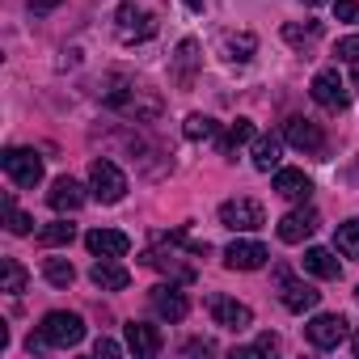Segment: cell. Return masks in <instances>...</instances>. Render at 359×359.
<instances>
[{"label":"cell","instance_id":"cell-1","mask_svg":"<svg viewBox=\"0 0 359 359\" xmlns=\"http://www.w3.org/2000/svg\"><path fill=\"white\" fill-rule=\"evenodd\" d=\"M97 97H102L106 110H114L127 123H156L165 114L161 93L148 89V85H140V81H131V76H110L106 89H97Z\"/></svg>","mask_w":359,"mask_h":359},{"label":"cell","instance_id":"cell-2","mask_svg":"<svg viewBox=\"0 0 359 359\" xmlns=\"http://www.w3.org/2000/svg\"><path fill=\"white\" fill-rule=\"evenodd\" d=\"M81 338H85V321H81V313H64V309H55V313H47V317L39 321V330L30 334L26 351H30V355H39V351H68V346H76Z\"/></svg>","mask_w":359,"mask_h":359},{"label":"cell","instance_id":"cell-3","mask_svg":"<svg viewBox=\"0 0 359 359\" xmlns=\"http://www.w3.org/2000/svg\"><path fill=\"white\" fill-rule=\"evenodd\" d=\"M89 195H93L97 203H118V199L127 195V173H123L110 156H97V161L89 165Z\"/></svg>","mask_w":359,"mask_h":359},{"label":"cell","instance_id":"cell-4","mask_svg":"<svg viewBox=\"0 0 359 359\" xmlns=\"http://www.w3.org/2000/svg\"><path fill=\"white\" fill-rule=\"evenodd\" d=\"M0 165H5L9 182L22 187V191H34V187L43 182V156H39L34 148H5Z\"/></svg>","mask_w":359,"mask_h":359},{"label":"cell","instance_id":"cell-5","mask_svg":"<svg viewBox=\"0 0 359 359\" xmlns=\"http://www.w3.org/2000/svg\"><path fill=\"white\" fill-rule=\"evenodd\" d=\"M275 283H279V300H283L287 313H313V309L321 304V292H317L313 283L296 279L287 266H275Z\"/></svg>","mask_w":359,"mask_h":359},{"label":"cell","instance_id":"cell-6","mask_svg":"<svg viewBox=\"0 0 359 359\" xmlns=\"http://www.w3.org/2000/svg\"><path fill=\"white\" fill-rule=\"evenodd\" d=\"M304 338H309V346H317V351H338V346L351 338V321L338 317V313H317V317L304 325Z\"/></svg>","mask_w":359,"mask_h":359},{"label":"cell","instance_id":"cell-7","mask_svg":"<svg viewBox=\"0 0 359 359\" xmlns=\"http://www.w3.org/2000/svg\"><path fill=\"white\" fill-rule=\"evenodd\" d=\"M208 313H212V321L220 330H233V334H245L254 325V309L241 304V300H233V296H224V292H212L208 296Z\"/></svg>","mask_w":359,"mask_h":359},{"label":"cell","instance_id":"cell-8","mask_svg":"<svg viewBox=\"0 0 359 359\" xmlns=\"http://www.w3.org/2000/svg\"><path fill=\"white\" fill-rule=\"evenodd\" d=\"M177 245H182V229L165 237V250H148V254H144V266L165 271V275H173L177 283H191V279H195V266H187V262H182Z\"/></svg>","mask_w":359,"mask_h":359},{"label":"cell","instance_id":"cell-9","mask_svg":"<svg viewBox=\"0 0 359 359\" xmlns=\"http://www.w3.org/2000/svg\"><path fill=\"white\" fill-rule=\"evenodd\" d=\"M309 93H313V102H317L321 110H330V114H342V110L351 106V93H346V85H342L338 68H321V72L313 76Z\"/></svg>","mask_w":359,"mask_h":359},{"label":"cell","instance_id":"cell-10","mask_svg":"<svg viewBox=\"0 0 359 359\" xmlns=\"http://www.w3.org/2000/svg\"><path fill=\"white\" fill-rule=\"evenodd\" d=\"M114 34L123 43H148L156 34V18L148 9H135V5H118L114 9Z\"/></svg>","mask_w":359,"mask_h":359},{"label":"cell","instance_id":"cell-11","mask_svg":"<svg viewBox=\"0 0 359 359\" xmlns=\"http://www.w3.org/2000/svg\"><path fill=\"white\" fill-rule=\"evenodd\" d=\"M220 224L233 233H258L266 224V212L258 199H229V203H220Z\"/></svg>","mask_w":359,"mask_h":359},{"label":"cell","instance_id":"cell-12","mask_svg":"<svg viewBox=\"0 0 359 359\" xmlns=\"http://www.w3.org/2000/svg\"><path fill=\"white\" fill-rule=\"evenodd\" d=\"M283 140H287L296 152H304V156H325V131H321L313 118L292 114V118L283 123Z\"/></svg>","mask_w":359,"mask_h":359},{"label":"cell","instance_id":"cell-13","mask_svg":"<svg viewBox=\"0 0 359 359\" xmlns=\"http://www.w3.org/2000/svg\"><path fill=\"white\" fill-rule=\"evenodd\" d=\"M199 68H203L199 43H195V39H182V43H177V51H173V64H169V81H173L177 89H195Z\"/></svg>","mask_w":359,"mask_h":359},{"label":"cell","instance_id":"cell-14","mask_svg":"<svg viewBox=\"0 0 359 359\" xmlns=\"http://www.w3.org/2000/svg\"><path fill=\"white\" fill-rule=\"evenodd\" d=\"M148 304H152V313H156L161 321H182V317L191 313V300H187V292L177 287V283H156V287L148 292Z\"/></svg>","mask_w":359,"mask_h":359},{"label":"cell","instance_id":"cell-15","mask_svg":"<svg viewBox=\"0 0 359 359\" xmlns=\"http://www.w3.org/2000/svg\"><path fill=\"white\" fill-rule=\"evenodd\" d=\"M317 224H321L317 208L300 203L296 212H287V216L279 220V241H283V245H300V241H309V237L317 233Z\"/></svg>","mask_w":359,"mask_h":359},{"label":"cell","instance_id":"cell-16","mask_svg":"<svg viewBox=\"0 0 359 359\" xmlns=\"http://www.w3.org/2000/svg\"><path fill=\"white\" fill-rule=\"evenodd\" d=\"M123 334H127V351H131L135 359H152V355H161V346H165L161 330L148 325V321H127Z\"/></svg>","mask_w":359,"mask_h":359},{"label":"cell","instance_id":"cell-17","mask_svg":"<svg viewBox=\"0 0 359 359\" xmlns=\"http://www.w3.org/2000/svg\"><path fill=\"white\" fill-rule=\"evenodd\" d=\"M266 258H271V250H266L262 241H233V245L224 250V266H229V271H262Z\"/></svg>","mask_w":359,"mask_h":359},{"label":"cell","instance_id":"cell-18","mask_svg":"<svg viewBox=\"0 0 359 359\" xmlns=\"http://www.w3.org/2000/svg\"><path fill=\"white\" fill-rule=\"evenodd\" d=\"M85 187L76 182V177H55L51 182V191H47V203H51V212H60V216H68V212H81L85 208Z\"/></svg>","mask_w":359,"mask_h":359},{"label":"cell","instance_id":"cell-19","mask_svg":"<svg viewBox=\"0 0 359 359\" xmlns=\"http://www.w3.org/2000/svg\"><path fill=\"white\" fill-rule=\"evenodd\" d=\"M85 245H89L93 258H127L131 237L118 233V229H93V233H85Z\"/></svg>","mask_w":359,"mask_h":359},{"label":"cell","instance_id":"cell-20","mask_svg":"<svg viewBox=\"0 0 359 359\" xmlns=\"http://www.w3.org/2000/svg\"><path fill=\"white\" fill-rule=\"evenodd\" d=\"M89 279H93V287H102V292H123V287L131 283V271H127L118 258H97V262L89 266Z\"/></svg>","mask_w":359,"mask_h":359},{"label":"cell","instance_id":"cell-21","mask_svg":"<svg viewBox=\"0 0 359 359\" xmlns=\"http://www.w3.org/2000/svg\"><path fill=\"white\" fill-rule=\"evenodd\" d=\"M300 266H304L313 279H342V262H338L334 250H325V245H309L304 258H300Z\"/></svg>","mask_w":359,"mask_h":359},{"label":"cell","instance_id":"cell-22","mask_svg":"<svg viewBox=\"0 0 359 359\" xmlns=\"http://www.w3.org/2000/svg\"><path fill=\"white\" fill-rule=\"evenodd\" d=\"M275 191H279L283 199L309 203V195H313V182H309V173H304V169H275Z\"/></svg>","mask_w":359,"mask_h":359},{"label":"cell","instance_id":"cell-23","mask_svg":"<svg viewBox=\"0 0 359 359\" xmlns=\"http://www.w3.org/2000/svg\"><path fill=\"white\" fill-rule=\"evenodd\" d=\"M30 287V275L18 258H0V292H9V296H22Z\"/></svg>","mask_w":359,"mask_h":359},{"label":"cell","instance_id":"cell-24","mask_svg":"<svg viewBox=\"0 0 359 359\" xmlns=\"http://www.w3.org/2000/svg\"><path fill=\"white\" fill-rule=\"evenodd\" d=\"M254 140V123L250 118H237V123H229V131L216 140V148H220V156H233L241 144H250Z\"/></svg>","mask_w":359,"mask_h":359},{"label":"cell","instance_id":"cell-25","mask_svg":"<svg viewBox=\"0 0 359 359\" xmlns=\"http://www.w3.org/2000/svg\"><path fill=\"white\" fill-rule=\"evenodd\" d=\"M279 152H283L279 135H258L254 140V169H262V173L279 169Z\"/></svg>","mask_w":359,"mask_h":359},{"label":"cell","instance_id":"cell-26","mask_svg":"<svg viewBox=\"0 0 359 359\" xmlns=\"http://www.w3.org/2000/svg\"><path fill=\"white\" fill-rule=\"evenodd\" d=\"M317 39H321V22H304V26H300V22H287V26H283V43H287V47L309 51Z\"/></svg>","mask_w":359,"mask_h":359},{"label":"cell","instance_id":"cell-27","mask_svg":"<svg viewBox=\"0 0 359 359\" xmlns=\"http://www.w3.org/2000/svg\"><path fill=\"white\" fill-rule=\"evenodd\" d=\"M182 135H187L191 144H199V140H216V135H220V123H216V118H208V114H187Z\"/></svg>","mask_w":359,"mask_h":359},{"label":"cell","instance_id":"cell-28","mask_svg":"<svg viewBox=\"0 0 359 359\" xmlns=\"http://www.w3.org/2000/svg\"><path fill=\"white\" fill-rule=\"evenodd\" d=\"M43 279H47L51 287H72V283H76V266H72L68 258H47V262H43Z\"/></svg>","mask_w":359,"mask_h":359},{"label":"cell","instance_id":"cell-29","mask_svg":"<svg viewBox=\"0 0 359 359\" xmlns=\"http://www.w3.org/2000/svg\"><path fill=\"white\" fill-rule=\"evenodd\" d=\"M334 250H338L342 258H359V216L346 220V224H338V233H334Z\"/></svg>","mask_w":359,"mask_h":359},{"label":"cell","instance_id":"cell-30","mask_svg":"<svg viewBox=\"0 0 359 359\" xmlns=\"http://www.w3.org/2000/svg\"><path fill=\"white\" fill-rule=\"evenodd\" d=\"M224 51H229V60H233V64H250V60H254V51H258V39H254L250 30H241V34H233V39L224 43Z\"/></svg>","mask_w":359,"mask_h":359},{"label":"cell","instance_id":"cell-31","mask_svg":"<svg viewBox=\"0 0 359 359\" xmlns=\"http://www.w3.org/2000/svg\"><path fill=\"white\" fill-rule=\"evenodd\" d=\"M5 220H9V233L13 237H30L34 233V216H26L13 195H5Z\"/></svg>","mask_w":359,"mask_h":359},{"label":"cell","instance_id":"cell-32","mask_svg":"<svg viewBox=\"0 0 359 359\" xmlns=\"http://www.w3.org/2000/svg\"><path fill=\"white\" fill-rule=\"evenodd\" d=\"M72 237H76V224H68V220H51L47 229H39V245H47V250L68 245Z\"/></svg>","mask_w":359,"mask_h":359},{"label":"cell","instance_id":"cell-33","mask_svg":"<svg viewBox=\"0 0 359 359\" xmlns=\"http://www.w3.org/2000/svg\"><path fill=\"white\" fill-rule=\"evenodd\" d=\"M275 351H279V338L275 334H258L254 346H237L233 359H254V355H275Z\"/></svg>","mask_w":359,"mask_h":359},{"label":"cell","instance_id":"cell-34","mask_svg":"<svg viewBox=\"0 0 359 359\" xmlns=\"http://www.w3.org/2000/svg\"><path fill=\"white\" fill-rule=\"evenodd\" d=\"M334 5V18L346 22V26H359V0H330Z\"/></svg>","mask_w":359,"mask_h":359},{"label":"cell","instance_id":"cell-35","mask_svg":"<svg viewBox=\"0 0 359 359\" xmlns=\"http://www.w3.org/2000/svg\"><path fill=\"white\" fill-rule=\"evenodd\" d=\"M334 55L359 68V34H346V39H338V47H334Z\"/></svg>","mask_w":359,"mask_h":359},{"label":"cell","instance_id":"cell-36","mask_svg":"<svg viewBox=\"0 0 359 359\" xmlns=\"http://www.w3.org/2000/svg\"><path fill=\"white\" fill-rule=\"evenodd\" d=\"M93 355H97V359H102V355L114 359V355H123V346H118L114 338H97V342H93Z\"/></svg>","mask_w":359,"mask_h":359},{"label":"cell","instance_id":"cell-37","mask_svg":"<svg viewBox=\"0 0 359 359\" xmlns=\"http://www.w3.org/2000/svg\"><path fill=\"white\" fill-rule=\"evenodd\" d=\"M64 5V0H30V18H47V13H55Z\"/></svg>","mask_w":359,"mask_h":359},{"label":"cell","instance_id":"cell-38","mask_svg":"<svg viewBox=\"0 0 359 359\" xmlns=\"http://www.w3.org/2000/svg\"><path fill=\"white\" fill-rule=\"evenodd\" d=\"M182 351H187V355H212V351H216V342H208V338H191Z\"/></svg>","mask_w":359,"mask_h":359},{"label":"cell","instance_id":"cell-39","mask_svg":"<svg viewBox=\"0 0 359 359\" xmlns=\"http://www.w3.org/2000/svg\"><path fill=\"white\" fill-rule=\"evenodd\" d=\"M182 5H187V9H203V5H208V0H182Z\"/></svg>","mask_w":359,"mask_h":359},{"label":"cell","instance_id":"cell-40","mask_svg":"<svg viewBox=\"0 0 359 359\" xmlns=\"http://www.w3.org/2000/svg\"><path fill=\"white\" fill-rule=\"evenodd\" d=\"M304 5H309V9H317V5H330V0H304Z\"/></svg>","mask_w":359,"mask_h":359},{"label":"cell","instance_id":"cell-41","mask_svg":"<svg viewBox=\"0 0 359 359\" xmlns=\"http://www.w3.org/2000/svg\"><path fill=\"white\" fill-rule=\"evenodd\" d=\"M351 351H355V355H359V334H355V338H351Z\"/></svg>","mask_w":359,"mask_h":359},{"label":"cell","instance_id":"cell-42","mask_svg":"<svg viewBox=\"0 0 359 359\" xmlns=\"http://www.w3.org/2000/svg\"><path fill=\"white\" fill-rule=\"evenodd\" d=\"M355 89H359V68H355Z\"/></svg>","mask_w":359,"mask_h":359},{"label":"cell","instance_id":"cell-43","mask_svg":"<svg viewBox=\"0 0 359 359\" xmlns=\"http://www.w3.org/2000/svg\"><path fill=\"white\" fill-rule=\"evenodd\" d=\"M355 300H359V292H355Z\"/></svg>","mask_w":359,"mask_h":359}]
</instances>
